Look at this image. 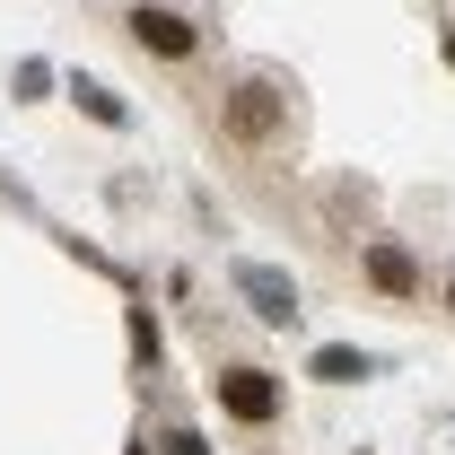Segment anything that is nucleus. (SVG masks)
Wrapping results in <instances>:
<instances>
[{
  "label": "nucleus",
  "mask_w": 455,
  "mask_h": 455,
  "mask_svg": "<svg viewBox=\"0 0 455 455\" xmlns=\"http://www.w3.org/2000/svg\"><path fill=\"white\" fill-rule=\"evenodd\" d=\"M220 132L236 149H281L289 140V88L281 79H236L220 97Z\"/></svg>",
  "instance_id": "f257e3e1"
},
{
  "label": "nucleus",
  "mask_w": 455,
  "mask_h": 455,
  "mask_svg": "<svg viewBox=\"0 0 455 455\" xmlns=\"http://www.w3.org/2000/svg\"><path fill=\"white\" fill-rule=\"evenodd\" d=\"M211 386H220V411L236 420V429H272V420H281V386H272V368H220Z\"/></svg>",
  "instance_id": "f03ea898"
},
{
  "label": "nucleus",
  "mask_w": 455,
  "mask_h": 455,
  "mask_svg": "<svg viewBox=\"0 0 455 455\" xmlns=\"http://www.w3.org/2000/svg\"><path fill=\"white\" fill-rule=\"evenodd\" d=\"M236 298H245L263 324H298V281L272 272V263H236Z\"/></svg>",
  "instance_id": "7ed1b4c3"
},
{
  "label": "nucleus",
  "mask_w": 455,
  "mask_h": 455,
  "mask_svg": "<svg viewBox=\"0 0 455 455\" xmlns=\"http://www.w3.org/2000/svg\"><path fill=\"white\" fill-rule=\"evenodd\" d=\"M132 44L158 53V61H193L202 36H193V18H175V9H149V0H140V9H132Z\"/></svg>",
  "instance_id": "20e7f679"
},
{
  "label": "nucleus",
  "mask_w": 455,
  "mask_h": 455,
  "mask_svg": "<svg viewBox=\"0 0 455 455\" xmlns=\"http://www.w3.org/2000/svg\"><path fill=\"white\" fill-rule=\"evenodd\" d=\"M359 263H368V281L386 289V298H420V263H411V245H395V236H368V254H359Z\"/></svg>",
  "instance_id": "39448f33"
},
{
  "label": "nucleus",
  "mask_w": 455,
  "mask_h": 455,
  "mask_svg": "<svg viewBox=\"0 0 455 455\" xmlns=\"http://www.w3.org/2000/svg\"><path fill=\"white\" fill-rule=\"evenodd\" d=\"M307 377H315V386H359V377H377V359H368V350H315V359H307Z\"/></svg>",
  "instance_id": "423d86ee"
},
{
  "label": "nucleus",
  "mask_w": 455,
  "mask_h": 455,
  "mask_svg": "<svg viewBox=\"0 0 455 455\" xmlns=\"http://www.w3.org/2000/svg\"><path fill=\"white\" fill-rule=\"evenodd\" d=\"M70 97H79V106L97 114V123H123V97H114V88H97V79H79V88H70Z\"/></svg>",
  "instance_id": "0eeeda50"
},
{
  "label": "nucleus",
  "mask_w": 455,
  "mask_h": 455,
  "mask_svg": "<svg viewBox=\"0 0 455 455\" xmlns=\"http://www.w3.org/2000/svg\"><path fill=\"white\" fill-rule=\"evenodd\" d=\"M158 447H167V455H211V447H202V438H193V429H167Z\"/></svg>",
  "instance_id": "6e6552de"
},
{
  "label": "nucleus",
  "mask_w": 455,
  "mask_h": 455,
  "mask_svg": "<svg viewBox=\"0 0 455 455\" xmlns=\"http://www.w3.org/2000/svg\"><path fill=\"white\" fill-rule=\"evenodd\" d=\"M447 315H455V272H447Z\"/></svg>",
  "instance_id": "1a4fd4ad"
},
{
  "label": "nucleus",
  "mask_w": 455,
  "mask_h": 455,
  "mask_svg": "<svg viewBox=\"0 0 455 455\" xmlns=\"http://www.w3.org/2000/svg\"><path fill=\"white\" fill-rule=\"evenodd\" d=\"M447 70H455V36H447Z\"/></svg>",
  "instance_id": "9d476101"
},
{
  "label": "nucleus",
  "mask_w": 455,
  "mask_h": 455,
  "mask_svg": "<svg viewBox=\"0 0 455 455\" xmlns=\"http://www.w3.org/2000/svg\"><path fill=\"white\" fill-rule=\"evenodd\" d=\"M123 455H149V447H123Z\"/></svg>",
  "instance_id": "9b49d317"
}]
</instances>
